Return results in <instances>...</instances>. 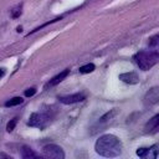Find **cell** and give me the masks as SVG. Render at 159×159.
I'll use <instances>...</instances> for the list:
<instances>
[{
	"label": "cell",
	"mask_w": 159,
	"mask_h": 159,
	"mask_svg": "<svg viewBox=\"0 0 159 159\" xmlns=\"http://www.w3.org/2000/svg\"><path fill=\"white\" fill-rule=\"evenodd\" d=\"M35 93H36V88H29V89H26V91L24 92L25 97H31V96H34Z\"/></svg>",
	"instance_id": "obj_18"
},
{
	"label": "cell",
	"mask_w": 159,
	"mask_h": 159,
	"mask_svg": "<svg viewBox=\"0 0 159 159\" xmlns=\"http://www.w3.org/2000/svg\"><path fill=\"white\" fill-rule=\"evenodd\" d=\"M148 46L149 48H153V50H159V34L152 36L148 41Z\"/></svg>",
	"instance_id": "obj_13"
},
{
	"label": "cell",
	"mask_w": 159,
	"mask_h": 159,
	"mask_svg": "<svg viewBox=\"0 0 159 159\" xmlns=\"http://www.w3.org/2000/svg\"><path fill=\"white\" fill-rule=\"evenodd\" d=\"M116 114H117V109H111L109 112H107L104 116H102V117L99 118V124H106V123L111 122L112 118H113Z\"/></svg>",
	"instance_id": "obj_11"
},
{
	"label": "cell",
	"mask_w": 159,
	"mask_h": 159,
	"mask_svg": "<svg viewBox=\"0 0 159 159\" xmlns=\"http://www.w3.org/2000/svg\"><path fill=\"white\" fill-rule=\"evenodd\" d=\"M4 75H5V71H4L2 68H0V78H1V77H2Z\"/></svg>",
	"instance_id": "obj_19"
},
{
	"label": "cell",
	"mask_w": 159,
	"mask_h": 159,
	"mask_svg": "<svg viewBox=\"0 0 159 159\" xmlns=\"http://www.w3.org/2000/svg\"><path fill=\"white\" fill-rule=\"evenodd\" d=\"M144 132L147 134H154V133L159 132V113L155 114L154 117H152L147 122V124L144 127Z\"/></svg>",
	"instance_id": "obj_6"
},
{
	"label": "cell",
	"mask_w": 159,
	"mask_h": 159,
	"mask_svg": "<svg viewBox=\"0 0 159 159\" xmlns=\"http://www.w3.org/2000/svg\"><path fill=\"white\" fill-rule=\"evenodd\" d=\"M42 155L50 159H63L65 152L57 144H47L42 148Z\"/></svg>",
	"instance_id": "obj_4"
},
{
	"label": "cell",
	"mask_w": 159,
	"mask_h": 159,
	"mask_svg": "<svg viewBox=\"0 0 159 159\" xmlns=\"http://www.w3.org/2000/svg\"><path fill=\"white\" fill-rule=\"evenodd\" d=\"M143 103H144L145 107H152V106L159 103V86L152 87L145 93V96L143 98Z\"/></svg>",
	"instance_id": "obj_5"
},
{
	"label": "cell",
	"mask_w": 159,
	"mask_h": 159,
	"mask_svg": "<svg viewBox=\"0 0 159 159\" xmlns=\"http://www.w3.org/2000/svg\"><path fill=\"white\" fill-rule=\"evenodd\" d=\"M21 157H22L24 159H30V158H36L37 154H36L35 152H32L31 148H29L27 145H25V147H22V149H21Z\"/></svg>",
	"instance_id": "obj_12"
},
{
	"label": "cell",
	"mask_w": 159,
	"mask_h": 159,
	"mask_svg": "<svg viewBox=\"0 0 159 159\" xmlns=\"http://www.w3.org/2000/svg\"><path fill=\"white\" fill-rule=\"evenodd\" d=\"M68 73H70V70H65V71L60 72L58 75H56L55 77H52V78L48 81V83L46 84V87H52V86L58 84L60 82H62V80H65V78L67 77V75H68Z\"/></svg>",
	"instance_id": "obj_10"
},
{
	"label": "cell",
	"mask_w": 159,
	"mask_h": 159,
	"mask_svg": "<svg viewBox=\"0 0 159 159\" xmlns=\"http://www.w3.org/2000/svg\"><path fill=\"white\" fill-rule=\"evenodd\" d=\"M22 4H19L17 6H15L12 10H11V17L12 19H17L20 15H21V12H22Z\"/></svg>",
	"instance_id": "obj_15"
},
{
	"label": "cell",
	"mask_w": 159,
	"mask_h": 159,
	"mask_svg": "<svg viewBox=\"0 0 159 159\" xmlns=\"http://www.w3.org/2000/svg\"><path fill=\"white\" fill-rule=\"evenodd\" d=\"M94 149L101 157L114 158L122 153V143L118 137L113 134H104L97 139Z\"/></svg>",
	"instance_id": "obj_1"
},
{
	"label": "cell",
	"mask_w": 159,
	"mask_h": 159,
	"mask_svg": "<svg viewBox=\"0 0 159 159\" xmlns=\"http://www.w3.org/2000/svg\"><path fill=\"white\" fill-rule=\"evenodd\" d=\"M16 124H17V118H12V119L7 123V125H6L7 132H9V133H10V132H12V129L16 127Z\"/></svg>",
	"instance_id": "obj_17"
},
{
	"label": "cell",
	"mask_w": 159,
	"mask_h": 159,
	"mask_svg": "<svg viewBox=\"0 0 159 159\" xmlns=\"http://www.w3.org/2000/svg\"><path fill=\"white\" fill-rule=\"evenodd\" d=\"M137 155L140 158H148V159H154L158 155V147L152 145L150 148H139L137 150Z\"/></svg>",
	"instance_id": "obj_8"
},
{
	"label": "cell",
	"mask_w": 159,
	"mask_h": 159,
	"mask_svg": "<svg viewBox=\"0 0 159 159\" xmlns=\"http://www.w3.org/2000/svg\"><path fill=\"white\" fill-rule=\"evenodd\" d=\"M119 80L128 84H137L139 82V76L135 72H125L119 75Z\"/></svg>",
	"instance_id": "obj_9"
},
{
	"label": "cell",
	"mask_w": 159,
	"mask_h": 159,
	"mask_svg": "<svg viewBox=\"0 0 159 159\" xmlns=\"http://www.w3.org/2000/svg\"><path fill=\"white\" fill-rule=\"evenodd\" d=\"M22 98L21 97H14L9 101L5 102V107H14V106H17V104H21L22 103Z\"/></svg>",
	"instance_id": "obj_14"
},
{
	"label": "cell",
	"mask_w": 159,
	"mask_h": 159,
	"mask_svg": "<svg viewBox=\"0 0 159 159\" xmlns=\"http://www.w3.org/2000/svg\"><path fill=\"white\" fill-rule=\"evenodd\" d=\"M52 120V113L50 111H40L36 113H32L29 118L27 124L30 127H36L40 129H45Z\"/></svg>",
	"instance_id": "obj_3"
},
{
	"label": "cell",
	"mask_w": 159,
	"mask_h": 159,
	"mask_svg": "<svg viewBox=\"0 0 159 159\" xmlns=\"http://www.w3.org/2000/svg\"><path fill=\"white\" fill-rule=\"evenodd\" d=\"M133 60L140 70L148 71L159 62V50H142L133 56Z\"/></svg>",
	"instance_id": "obj_2"
},
{
	"label": "cell",
	"mask_w": 159,
	"mask_h": 159,
	"mask_svg": "<svg viewBox=\"0 0 159 159\" xmlns=\"http://www.w3.org/2000/svg\"><path fill=\"white\" fill-rule=\"evenodd\" d=\"M84 98H86L84 93H75V94H67V96H61V97H58L60 102H61V103H65V104L78 103V102H82Z\"/></svg>",
	"instance_id": "obj_7"
},
{
	"label": "cell",
	"mask_w": 159,
	"mask_h": 159,
	"mask_svg": "<svg viewBox=\"0 0 159 159\" xmlns=\"http://www.w3.org/2000/svg\"><path fill=\"white\" fill-rule=\"evenodd\" d=\"M94 68H96V66H94L93 63H87V65H84V66H82V67L80 68V72H81V73H89V72H92Z\"/></svg>",
	"instance_id": "obj_16"
}]
</instances>
